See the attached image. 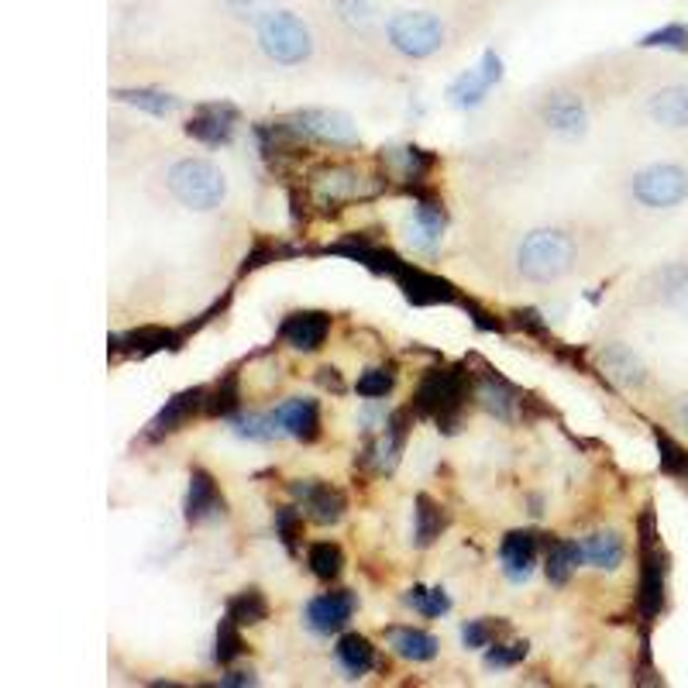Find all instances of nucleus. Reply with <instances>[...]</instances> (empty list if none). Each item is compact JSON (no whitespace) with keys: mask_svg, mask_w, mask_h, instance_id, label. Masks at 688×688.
Wrapping results in <instances>:
<instances>
[{"mask_svg":"<svg viewBox=\"0 0 688 688\" xmlns=\"http://www.w3.org/2000/svg\"><path fill=\"white\" fill-rule=\"evenodd\" d=\"M256 39H259L262 55L275 62V66H303V62L314 55V35H310V28L293 11H283V8H275L256 21Z\"/></svg>","mask_w":688,"mask_h":688,"instance_id":"nucleus-1","label":"nucleus"},{"mask_svg":"<svg viewBox=\"0 0 688 688\" xmlns=\"http://www.w3.org/2000/svg\"><path fill=\"white\" fill-rule=\"evenodd\" d=\"M575 262V241L565 231L541 228L530 231L517 248V265L530 283H554Z\"/></svg>","mask_w":688,"mask_h":688,"instance_id":"nucleus-2","label":"nucleus"},{"mask_svg":"<svg viewBox=\"0 0 688 688\" xmlns=\"http://www.w3.org/2000/svg\"><path fill=\"white\" fill-rule=\"evenodd\" d=\"M169 194L190 210H213L228 197V179L207 159H183L166 176Z\"/></svg>","mask_w":688,"mask_h":688,"instance_id":"nucleus-3","label":"nucleus"},{"mask_svg":"<svg viewBox=\"0 0 688 688\" xmlns=\"http://www.w3.org/2000/svg\"><path fill=\"white\" fill-rule=\"evenodd\" d=\"M389 45L406 59H430L445 45V24L427 11H399L386 24Z\"/></svg>","mask_w":688,"mask_h":688,"instance_id":"nucleus-4","label":"nucleus"},{"mask_svg":"<svg viewBox=\"0 0 688 688\" xmlns=\"http://www.w3.org/2000/svg\"><path fill=\"white\" fill-rule=\"evenodd\" d=\"M634 200L650 210H668L688 200V173L671 163L647 166L634 176Z\"/></svg>","mask_w":688,"mask_h":688,"instance_id":"nucleus-5","label":"nucleus"},{"mask_svg":"<svg viewBox=\"0 0 688 688\" xmlns=\"http://www.w3.org/2000/svg\"><path fill=\"white\" fill-rule=\"evenodd\" d=\"M283 128L290 135H303V138H314V142H324V145H358L355 117L344 114V111H331V107L300 111V114L283 121Z\"/></svg>","mask_w":688,"mask_h":688,"instance_id":"nucleus-6","label":"nucleus"},{"mask_svg":"<svg viewBox=\"0 0 688 688\" xmlns=\"http://www.w3.org/2000/svg\"><path fill=\"white\" fill-rule=\"evenodd\" d=\"M465 399V375L458 368H430L417 389V406L437 420H455Z\"/></svg>","mask_w":688,"mask_h":688,"instance_id":"nucleus-7","label":"nucleus"},{"mask_svg":"<svg viewBox=\"0 0 688 688\" xmlns=\"http://www.w3.org/2000/svg\"><path fill=\"white\" fill-rule=\"evenodd\" d=\"M352 613H355V596L348 588L324 592V596L306 603V623H310V630H317V634L344 630V627H348Z\"/></svg>","mask_w":688,"mask_h":688,"instance_id":"nucleus-8","label":"nucleus"},{"mask_svg":"<svg viewBox=\"0 0 688 688\" xmlns=\"http://www.w3.org/2000/svg\"><path fill=\"white\" fill-rule=\"evenodd\" d=\"M503 76V62H499L496 52H486L482 55V66L479 70H468L465 76H458L448 90V97L455 107H479L486 101V93L492 83H499Z\"/></svg>","mask_w":688,"mask_h":688,"instance_id":"nucleus-9","label":"nucleus"},{"mask_svg":"<svg viewBox=\"0 0 688 688\" xmlns=\"http://www.w3.org/2000/svg\"><path fill=\"white\" fill-rule=\"evenodd\" d=\"M234 124H238V111L231 104H204L190 117V124H186V135L204 145H228L234 135Z\"/></svg>","mask_w":688,"mask_h":688,"instance_id":"nucleus-10","label":"nucleus"},{"mask_svg":"<svg viewBox=\"0 0 688 688\" xmlns=\"http://www.w3.org/2000/svg\"><path fill=\"white\" fill-rule=\"evenodd\" d=\"M499 561H503V572L510 582L517 585L530 582V575L538 569V534H530V530L507 534L503 544H499Z\"/></svg>","mask_w":688,"mask_h":688,"instance_id":"nucleus-11","label":"nucleus"},{"mask_svg":"<svg viewBox=\"0 0 688 688\" xmlns=\"http://www.w3.org/2000/svg\"><path fill=\"white\" fill-rule=\"evenodd\" d=\"M275 424L283 427V434L296 437V441H314V437L321 434V406L317 399H286L275 406Z\"/></svg>","mask_w":688,"mask_h":688,"instance_id":"nucleus-12","label":"nucleus"},{"mask_svg":"<svg viewBox=\"0 0 688 688\" xmlns=\"http://www.w3.org/2000/svg\"><path fill=\"white\" fill-rule=\"evenodd\" d=\"M293 496L300 499L303 513L314 520V523H337L344 517V496L317 479L310 482H296L293 486Z\"/></svg>","mask_w":688,"mask_h":688,"instance_id":"nucleus-13","label":"nucleus"},{"mask_svg":"<svg viewBox=\"0 0 688 688\" xmlns=\"http://www.w3.org/2000/svg\"><path fill=\"white\" fill-rule=\"evenodd\" d=\"M314 194L324 200V204H337V200H355V197H365V179L348 169V166H324L314 173Z\"/></svg>","mask_w":688,"mask_h":688,"instance_id":"nucleus-14","label":"nucleus"},{"mask_svg":"<svg viewBox=\"0 0 688 688\" xmlns=\"http://www.w3.org/2000/svg\"><path fill=\"white\" fill-rule=\"evenodd\" d=\"M331 331V317L317 314V310H303V314H293L283 321V337L293 344L296 352H317L324 337Z\"/></svg>","mask_w":688,"mask_h":688,"instance_id":"nucleus-15","label":"nucleus"},{"mask_svg":"<svg viewBox=\"0 0 688 688\" xmlns=\"http://www.w3.org/2000/svg\"><path fill=\"white\" fill-rule=\"evenodd\" d=\"M445 225H448V217L441 210V204H434V200H420L417 210H414V221H410V244L417 248V252H434L437 244H441L445 238Z\"/></svg>","mask_w":688,"mask_h":688,"instance_id":"nucleus-16","label":"nucleus"},{"mask_svg":"<svg viewBox=\"0 0 688 688\" xmlns=\"http://www.w3.org/2000/svg\"><path fill=\"white\" fill-rule=\"evenodd\" d=\"M544 121H548V128H551L554 135H561V138H578V135H585V128H588L585 104H582L578 97H572V93H565V97L548 101Z\"/></svg>","mask_w":688,"mask_h":688,"instance_id":"nucleus-17","label":"nucleus"},{"mask_svg":"<svg viewBox=\"0 0 688 688\" xmlns=\"http://www.w3.org/2000/svg\"><path fill=\"white\" fill-rule=\"evenodd\" d=\"M647 114L661 128H688V86H665L647 101Z\"/></svg>","mask_w":688,"mask_h":688,"instance_id":"nucleus-18","label":"nucleus"},{"mask_svg":"<svg viewBox=\"0 0 688 688\" xmlns=\"http://www.w3.org/2000/svg\"><path fill=\"white\" fill-rule=\"evenodd\" d=\"M217 513H225V499H221V492H217L213 479L197 468V472L190 476V496H186V520L204 523Z\"/></svg>","mask_w":688,"mask_h":688,"instance_id":"nucleus-19","label":"nucleus"},{"mask_svg":"<svg viewBox=\"0 0 688 688\" xmlns=\"http://www.w3.org/2000/svg\"><path fill=\"white\" fill-rule=\"evenodd\" d=\"M393 275L399 279V286L406 290L414 303H441V300H451V286L445 279L437 275H427V272H417V269H406V265H396Z\"/></svg>","mask_w":688,"mask_h":688,"instance_id":"nucleus-20","label":"nucleus"},{"mask_svg":"<svg viewBox=\"0 0 688 688\" xmlns=\"http://www.w3.org/2000/svg\"><path fill=\"white\" fill-rule=\"evenodd\" d=\"M665 603V561L661 551H654V544L647 541V554H644V572H640V606L644 616H654Z\"/></svg>","mask_w":688,"mask_h":688,"instance_id":"nucleus-21","label":"nucleus"},{"mask_svg":"<svg viewBox=\"0 0 688 688\" xmlns=\"http://www.w3.org/2000/svg\"><path fill=\"white\" fill-rule=\"evenodd\" d=\"M582 544V557L588 561L592 569H619V561H623V541L619 534H613V530H600V534H588Z\"/></svg>","mask_w":688,"mask_h":688,"instance_id":"nucleus-22","label":"nucleus"},{"mask_svg":"<svg viewBox=\"0 0 688 688\" xmlns=\"http://www.w3.org/2000/svg\"><path fill=\"white\" fill-rule=\"evenodd\" d=\"M389 647L406 661H434L437 647H441V644H437V637H430L424 630L399 627V630H389Z\"/></svg>","mask_w":688,"mask_h":688,"instance_id":"nucleus-23","label":"nucleus"},{"mask_svg":"<svg viewBox=\"0 0 688 688\" xmlns=\"http://www.w3.org/2000/svg\"><path fill=\"white\" fill-rule=\"evenodd\" d=\"M337 665L348 671L352 678H362V675H368L372 671V665H375V650H372V644L365 640V637H358V634H344L341 640H337Z\"/></svg>","mask_w":688,"mask_h":688,"instance_id":"nucleus-24","label":"nucleus"},{"mask_svg":"<svg viewBox=\"0 0 688 688\" xmlns=\"http://www.w3.org/2000/svg\"><path fill=\"white\" fill-rule=\"evenodd\" d=\"M403 441H406V414H396V417L386 420L383 437L372 448L375 468H379V472H393L396 461H399V451H403Z\"/></svg>","mask_w":688,"mask_h":688,"instance_id":"nucleus-25","label":"nucleus"},{"mask_svg":"<svg viewBox=\"0 0 688 688\" xmlns=\"http://www.w3.org/2000/svg\"><path fill=\"white\" fill-rule=\"evenodd\" d=\"M204 403V389H186V393H179L176 399H169L166 403V410L155 417V424H152V434L159 437V434H169V430H179V424H186L194 417V410Z\"/></svg>","mask_w":688,"mask_h":688,"instance_id":"nucleus-26","label":"nucleus"},{"mask_svg":"<svg viewBox=\"0 0 688 688\" xmlns=\"http://www.w3.org/2000/svg\"><path fill=\"white\" fill-rule=\"evenodd\" d=\"M582 544L578 541H554L551 548H548V578L554 582V585H565L572 575H575V569L582 565Z\"/></svg>","mask_w":688,"mask_h":688,"instance_id":"nucleus-27","label":"nucleus"},{"mask_svg":"<svg viewBox=\"0 0 688 688\" xmlns=\"http://www.w3.org/2000/svg\"><path fill=\"white\" fill-rule=\"evenodd\" d=\"M603 365L609 368L613 379L623 383V386H640L647 379L640 358L630 348H623V344H609V348L603 352Z\"/></svg>","mask_w":688,"mask_h":688,"instance_id":"nucleus-28","label":"nucleus"},{"mask_svg":"<svg viewBox=\"0 0 688 688\" xmlns=\"http://www.w3.org/2000/svg\"><path fill=\"white\" fill-rule=\"evenodd\" d=\"M441 527H445L441 507H437L430 496H417V510H414V538H417V544L430 548L437 538H441Z\"/></svg>","mask_w":688,"mask_h":688,"instance_id":"nucleus-29","label":"nucleus"},{"mask_svg":"<svg viewBox=\"0 0 688 688\" xmlns=\"http://www.w3.org/2000/svg\"><path fill=\"white\" fill-rule=\"evenodd\" d=\"M117 101L135 104V107H142L155 117H166V114L179 111V101L169 97V93H163V90H117Z\"/></svg>","mask_w":688,"mask_h":688,"instance_id":"nucleus-30","label":"nucleus"},{"mask_svg":"<svg viewBox=\"0 0 688 688\" xmlns=\"http://www.w3.org/2000/svg\"><path fill=\"white\" fill-rule=\"evenodd\" d=\"M231 427H234L238 437H248V441H262V445L275 441V437L283 434V427L275 424V417H265V414H241V417H234Z\"/></svg>","mask_w":688,"mask_h":688,"instance_id":"nucleus-31","label":"nucleus"},{"mask_svg":"<svg viewBox=\"0 0 688 688\" xmlns=\"http://www.w3.org/2000/svg\"><path fill=\"white\" fill-rule=\"evenodd\" d=\"M479 399L489 414H496L499 420H510L513 417V406H517V396L507 383H499V379H486L482 389H479Z\"/></svg>","mask_w":688,"mask_h":688,"instance_id":"nucleus-32","label":"nucleus"},{"mask_svg":"<svg viewBox=\"0 0 688 688\" xmlns=\"http://www.w3.org/2000/svg\"><path fill=\"white\" fill-rule=\"evenodd\" d=\"M265 613H269V603H265V596L259 588H244L241 596H234L231 606H228V616L238 619V623H262Z\"/></svg>","mask_w":688,"mask_h":688,"instance_id":"nucleus-33","label":"nucleus"},{"mask_svg":"<svg viewBox=\"0 0 688 688\" xmlns=\"http://www.w3.org/2000/svg\"><path fill=\"white\" fill-rule=\"evenodd\" d=\"M306 561H310V572H314L317 578H324V582L337 578V572H341V565H344L341 548H337V544H327V541L310 548Z\"/></svg>","mask_w":688,"mask_h":688,"instance_id":"nucleus-34","label":"nucleus"},{"mask_svg":"<svg viewBox=\"0 0 688 688\" xmlns=\"http://www.w3.org/2000/svg\"><path fill=\"white\" fill-rule=\"evenodd\" d=\"M406 603H410L420 616H445L451 609V600L445 588H424V585H414Z\"/></svg>","mask_w":688,"mask_h":688,"instance_id":"nucleus-35","label":"nucleus"},{"mask_svg":"<svg viewBox=\"0 0 688 688\" xmlns=\"http://www.w3.org/2000/svg\"><path fill=\"white\" fill-rule=\"evenodd\" d=\"M238 627H241V623L231 619V616L221 619V630H217V650H213V661L217 665H231L238 654L244 650V640H241Z\"/></svg>","mask_w":688,"mask_h":688,"instance_id":"nucleus-36","label":"nucleus"},{"mask_svg":"<svg viewBox=\"0 0 688 688\" xmlns=\"http://www.w3.org/2000/svg\"><path fill=\"white\" fill-rule=\"evenodd\" d=\"M661 296L665 303L678 306V310H688V269L685 265H671L661 272Z\"/></svg>","mask_w":688,"mask_h":688,"instance_id":"nucleus-37","label":"nucleus"},{"mask_svg":"<svg viewBox=\"0 0 688 688\" xmlns=\"http://www.w3.org/2000/svg\"><path fill=\"white\" fill-rule=\"evenodd\" d=\"M337 14L344 24H352L358 31H368L375 24V8L372 0H337Z\"/></svg>","mask_w":688,"mask_h":688,"instance_id":"nucleus-38","label":"nucleus"},{"mask_svg":"<svg viewBox=\"0 0 688 688\" xmlns=\"http://www.w3.org/2000/svg\"><path fill=\"white\" fill-rule=\"evenodd\" d=\"M355 389H358V396H365V399H383V396H389V389H393V372H389V368H368L365 375H358Z\"/></svg>","mask_w":688,"mask_h":688,"instance_id":"nucleus-39","label":"nucleus"},{"mask_svg":"<svg viewBox=\"0 0 688 688\" xmlns=\"http://www.w3.org/2000/svg\"><path fill=\"white\" fill-rule=\"evenodd\" d=\"M644 45L650 49H675V52H688V28L685 24H668L661 31H650L644 39Z\"/></svg>","mask_w":688,"mask_h":688,"instance_id":"nucleus-40","label":"nucleus"},{"mask_svg":"<svg viewBox=\"0 0 688 688\" xmlns=\"http://www.w3.org/2000/svg\"><path fill=\"white\" fill-rule=\"evenodd\" d=\"M527 640H517V644H496L489 654H486V665L489 668H510V665H517V661H523L527 658Z\"/></svg>","mask_w":688,"mask_h":688,"instance_id":"nucleus-41","label":"nucleus"},{"mask_svg":"<svg viewBox=\"0 0 688 688\" xmlns=\"http://www.w3.org/2000/svg\"><path fill=\"white\" fill-rule=\"evenodd\" d=\"M492 637H496V627H492L489 619H468L465 630H461L465 647H489Z\"/></svg>","mask_w":688,"mask_h":688,"instance_id":"nucleus-42","label":"nucleus"},{"mask_svg":"<svg viewBox=\"0 0 688 688\" xmlns=\"http://www.w3.org/2000/svg\"><path fill=\"white\" fill-rule=\"evenodd\" d=\"M225 8L234 18H252V21H259L262 14L275 11V0H225Z\"/></svg>","mask_w":688,"mask_h":688,"instance_id":"nucleus-43","label":"nucleus"},{"mask_svg":"<svg viewBox=\"0 0 688 688\" xmlns=\"http://www.w3.org/2000/svg\"><path fill=\"white\" fill-rule=\"evenodd\" d=\"M234 406H238V386H234V375H231V379L225 383V389L213 393V399L207 403V410L210 414H231Z\"/></svg>","mask_w":688,"mask_h":688,"instance_id":"nucleus-44","label":"nucleus"},{"mask_svg":"<svg viewBox=\"0 0 688 688\" xmlns=\"http://www.w3.org/2000/svg\"><path fill=\"white\" fill-rule=\"evenodd\" d=\"M296 520L300 513L296 510H283V513H275V527H279V534H283L286 548L293 551V541H296Z\"/></svg>","mask_w":688,"mask_h":688,"instance_id":"nucleus-45","label":"nucleus"},{"mask_svg":"<svg viewBox=\"0 0 688 688\" xmlns=\"http://www.w3.org/2000/svg\"><path fill=\"white\" fill-rule=\"evenodd\" d=\"M221 685H256V675L252 671H231L221 678Z\"/></svg>","mask_w":688,"mask_h":688,"instance_id":"nucleus-46","label":"nucleus"},{"mask_svg":"<svg viewBox=\"0 0 688 688\" xmlns=\"http://www.w3.org/2000/svg\"><path fill=\"white\" fill-rule=\"evenodd\" d=\"M678 417H681V424L688 427V396L681 399V406H678Z\"/></svg>","mask_w":688,"mask_h":688,"instance_id":"nucleus-47","label":"nucleus"}]
</instances>
